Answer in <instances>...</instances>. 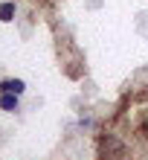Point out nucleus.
Here are the masks:
<instances>
[{
	"mask_svg": "<svg viewBox=\"0 0 148 160\" xmlns=\"http://www.w3.org/2000/svg\"><path fill=\"white\" fill-rule=\"evenodd\" d=\"M23 88H26V84L21 79H6L3 84H0V90H3V93H17V96L23 93Z\"/></svg>",
	"mask_w": 148,
	"mask_h": 160,
	"instance_id": "nucleus-1",
	"label": "nucleus"
},
{
	"mask_svg": "<svg viewBox=\"0 0 148 160\" xmlns=\"http://www.w3.org/2000/svg\"><path fill=\"white\" fill-rule=\"evenodd\" d=\"M0 105H3V111H15L17 108V93H6V96L0 99Z\"/></svg>",
	"mask_w": 148,
	"mask_h": 160,
	"instance_id": "nucleus-2",
	"label": "nucleus"
},
{
	"mask_svg": "<svg viewBox=\"0 0 148 160\" xmlns=\"http://www.w3.org/2000/svg\"><path fill=\"white\" fill-rule=\"evenodd\" d=\"M15 15V3H0V21H12Z\"/></svg>",
	"mask_w": 148,
	"mask_h": 160,
	"instance_id": "nucleus-3",
	"label": "nucleus"
}]
</instances>
